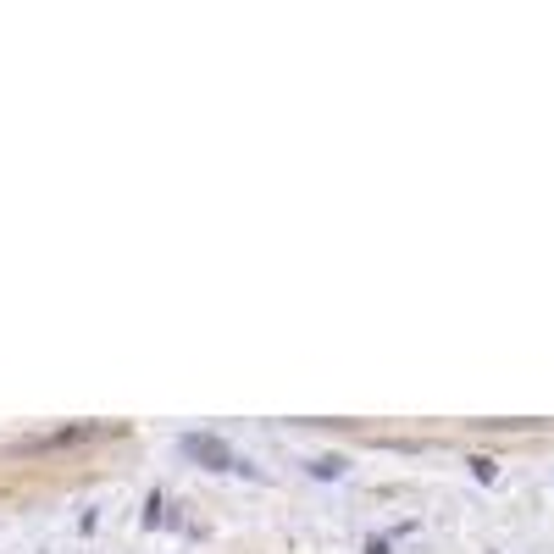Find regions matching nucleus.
Here are the masks:
<instances>
[{"instance_id":"1","label":"nucleus","mask_w":554,"mask_h":554,"mask_svg":"<svg viewBox=\"0 0 554 554\" xmlns=\"http://www.w3.org/2000/svg\"><path fill=\"white\" fill-rule=\"evenodd\" d=\"M183 455H189L194 466H205V471H244L239 460H233L228 438H217V433H189L183 438Z\"/></svg>"},{"instance_id":"2","label":"nucleus","mask_w":554,"mask_h":554,"mask_svg":"<svg viewBox=\"0 0 554 554\" xmlns=\"http://www.w3.org/2000/svg\"><path fill=\"white\" fill-rule=\"evenodd\" d=\"M471 477H477V482H494V477H499V466H494L488 455H477V460H471Z\"/></svg>"},{"instance_id":"3","label":"nucleus","mask_w":554,"mask_h":554,"mask_svg":"<svg viewBox=\"0 0 554 554\" xmlns=\"http://www.w3.org/2000/svg\"><path fill=\"white\" fill-rule=\"evenodd\" d=\"M338 471H344V460H338V455H327V460H316V477H338Z\"/></svg>"},{"instance_id":"4","label":"nucleus","mask_w":554,"mask_h":554,"mask_svg":"<svg viewBox=\"0 0 554 554\" xmlns=\"http://www.w3.org/2000/svg\"><path fill=\"white\" fill-rule=\"evenodd\" d=\"M366 554H388V543H383V538H372V543H366Z\"/></svg>"}]
</instances>
